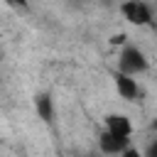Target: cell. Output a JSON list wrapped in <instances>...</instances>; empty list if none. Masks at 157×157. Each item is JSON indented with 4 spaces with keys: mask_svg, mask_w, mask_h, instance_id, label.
Listing matches in <instances>:
<instances>
[{
    "mask_svg": "<svg viewBox=\"0 0 157 157\" xmlns=\"http://www.w3.org/2000/svg\"><path fill=\"white\" fill-rule=\"evenodd\" d=\"M142 155H145V157H157V137L145 147V152H142Z\"/></svg>",
    "mask_w": 157,
    "mask_h": 157,
    "instance_id": "9c48e42d",
    "label": "cell"
},
{
    "mask_svg": "<svg viewBox=\"0 0 157 157\" xmlns=\"http://www.w3.org/2000/svg\"><path fill=\"white\" fill-rule=\"evenodd\" d=\"M118 157H145V155H142L137 147H125V150H123Z\"/></svg>",
    "mask_w": 157,
    "mask_h": 157,
    "instance_id": "52a82bcc",
    "label": "cell"
},
{
    "mask_svg": "<svg viewBox=\"0 0 157 157\" xmlns=\"http://www.w3.org/2000/svg\"><path fill=\"white\" fill-rule=\"evenodd\" d=\"M125 147H130V140L115 137V135H110L108 130H101V132H98V150H101L103 155H120Z\"/></svg>",
    "mask_w": 157,
    "mask_h": 157,
    "instance_id": "5b68a950",
    "label": "cell"
},
{
    "mask_svg": "<svg viewBox=\"0 0 157 157\" xmlns=\"http://www.w3.org/2000/svg\"><path fill=\"white\" fill-rule=\"evenodd\" d=\"M110 44H125V34H113L110 37Z\"/></svg>",
    "mask_w": 157,
    "mask_h": 157,
    "instance_id": "30bf717a",
    "label": "cell"
},
{
    "mask_svg": "<svg viewBox=\"0 0 157 157\" xmlns=\"http://www.w3.org/2000/svg\"><path fill=\"white\" fill-rule=\"evenodd\" d=\"M10 7H17V10H27L29 7V0H5Z\"/></svg>",
    "mask_w": 157,
    "mask_h": 157,
    "instance_id": "ba28073f",
    "label": "cell"
},
{
    "mask_svg": "<svg viewBox=\"0 0 157 157\" xmlns=\"http://www.w3.org/2000/svg\"><path fill=\"white\" fill-rule=\"evenodd\" d=\"M147 69H150V64H147L145 52L140 47H135V44H125L120 56H118V71H123L128 76H140Z\"/></svg>",
    "mask_w": 157,
    "mask_h": 157,
    "instance_id": "6da1fadb",
    "label": "cell"
},
{
    "mask_svg": "<svg viewBox=\"0 0 157 157\" xmlns=\"http://www.w3.org/2000/svg\"><path fill=\"white\" fill-rule=\"evenodd\" d=\"M34 110H37V115H39L42 123L52 125V120H54V98H52L47 91L37 93V96H34Z\"/></svg>",
    "mask_w": 157,
    "mask_h": 157,
    "instance_id": "8992f818",
    "label": "cell"
},
{
    "mask_svg": "<svg viewBox=\"0 0 157 157\" xmlns=\"http://www.w3.org/2000/svg\"><path fill=\"white\" fill-rule=\"evenodd\" d=\"M150 128H152V130H157V120H155V123H152V125H150Z\"/></svg>",
    "mask_w": 157,
    "mask_h": 157,
    "instance_id": "8fae6325",
    "label": "cell"
},
{
    "mask_svg": "<svg viewBox=\"0 0 157 157\" xmlns=\"http://www.w3.org/2000/svg\"><path fill=\"white\" fill-rule=\"evenodd\" d=\"M103 130H108V132L115 135V137L130 140V135H132V123H130V118H128L125 113H108V115H105V128H103Z\"/></svg>",
    "mask_w": 157,
    "mask_h": 157,
    "instance_id": "277c9868",
    "label": "cell"
},
{
    "mask_svg": "<svg viewBox=\"0 0 157 157\" xmlns=\"http://www.w3.org/2000/svg\"><path fill=\"white\" fill-rule=\"evenodd\" d=\"M113 83H115V91L120 98L125 101H137L140 98V86H137V78L135 76H128L123 71H115L113 74Z\"/></svg>",
    "mask_w": 157,
    "mask_h": 157,
    "instance_id": "3957f363",
    "label": "cell"
},
{
    "mask_svg": "<svg viewBox=\"0 0 157 157\" xmlns=\"http://www.w3.org/2000/svg\"><path fill=\"white\" fill-rule=\"evenodd\" d=\"M120 15L125 17V22H130L135 27L152 25V10L145 0H123L120 2Z\"/></svg>",
    "mask_w": 157,
    "mask_h": 157,
    "instance_id": "7a4b0ae2",
    "label": "cell"
}]
</instances>
